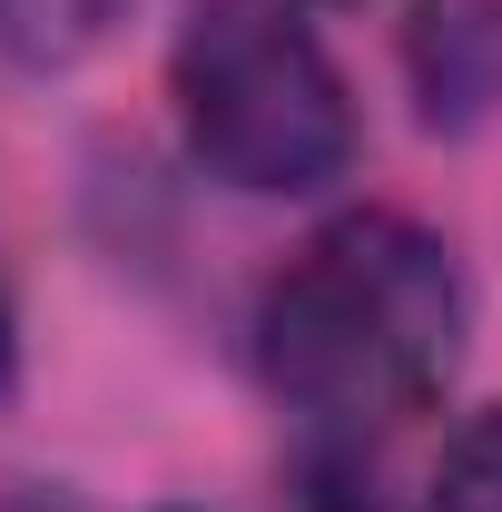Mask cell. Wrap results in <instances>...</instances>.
Segmentation results:
<instances>
[{"mask_svg": "<svg viewBox=\"0 0 502 512\" xmlns=\"http://www.w3.org/2000/svg\"><path fill=\"white\" fill-rule=\"evenodd\" d=\"M404 60L434 128H483L502 109V0H424Z\"/></svg>", "mask_w": 502, "mask_h": 512, "instance_id": "obj_3", "label": "cell"}, {"mask_svg": "<svg viewBox=\"0 0 502 512\" xmlns=\"http://www.w3.org/2000/svg\"><path fill=\"white\" fill-rule=\"evenodd\" d=\"M119 20H128V0H0V50L20 69H69Z\"/></svg>", "mask_w": 502, "mask_h": 512, "instance_id": "obj_4", "label": "cell"}, {"mask_svg": "<svg viewBox=\"0 0 502 512\" xmlns=\"http://www.w3.org/2000/svg\"><path fill=\"white\" fill-rule=\"evenodd\" d=\"M188 148L247 197H306L355 168V99L296 0H197L168 50Z\"/></svg>", "mask_w": 502, "mask_h": 512, "instance_id": "obj_2", "label": "cell"}, {"mask_svg": "<svg viewBox=\"0 0 502 512\" xmlns=\"http://www.w3.org/2000/svg\"><path fill=\"white\" fill-rule=\"evenodd\" d=\"M453 345H463V276L443 237L384 207L306 237L256 306L266 384L335 434L404 424L453 375Z\"/></svg>", "mask_w": 502, "mask_h": 512, "instance_id": "obj_1", "label": "cell"}, {"mask_svg": "<svg viewBox=\"0 0 502 512\" xmlns=\"http://www.w3.org/2000/svg\"><path fill=\"white\" fill-rule=\"evenodd\" d=\"M424 512H502V404L473 414V424L443 444L434 483H424Z\"/></svg>", "mask_w": 502, "mask_h": 512, "instance_id": "obj_5", "label": "cell"}, {"mask_svg": "<svg viewBox=\"0 0 502 512\" xmlns=\"http://www.w3.org/2000/svg\"><path fill=\"white\" fill-rule=\"evenodd\" d=\"M10 375H20V325H10V296H0V394H10Z\"/></svg>", "mask_w": 502, "mask_h": 512, "instance_id": "obj_6", "label": "cell"}]
</instances>
